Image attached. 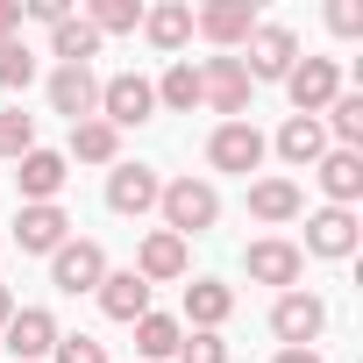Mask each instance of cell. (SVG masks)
<instances>
[{"label": "cell", "instance_id": "cell-1", "mask_svg": "<svg viewBox=\"0 0 363 363\" xmlns=\"http://www.w3.org/2000/svg\"><path fill=\"white\" fill-rule=\"evenodd\" d=\"M157 207H164V235H178V242H193V235H207L221 221V193L207 178H171L157 193Z\"/></svg>", "mask_w": 363, "mask_h": 363}, {"label": "cell", "instance_id": "cell-2", "mask_svg": "<svg viewBox=\"0 0 363 363\" xmlns=\"http://www.w3.org/2000/svg\"><path fill=\"white\" fill-rule=\"evenodd\" d=\"M200 100H207L214 114L242 121V114H250V72H242V57H207V65H200Z\"/></svg>", "mask_w": 363, "mask_h": 363}, {"label": "cell", "instance_id": "cell-3", "mask_svg": "<svg viewBox=\"0 0 363 363\" xmlns=\"http://www.w3.org/2000/svg\"><path fill=\"white\" fill-rule=\"evenodd\" d=\"M285 93H292V107L299 114H328V100L342 93V72H335V57H299L292 72H285Z\"/></svg>", "mask_w": 363, "mask_h": 363}, {"label": "cell", "instance_id": "cell-4", "mask_svg": "<svg viewBox=\"0 0 363 363\" xmlns=\"http://www.w3.org/2000/svg\"><path fill=\"white\" fill-rule=\"evenodd\" d=\"M150 107H157V93H150V79L143 72H121V79H107L100 86V121L121 135V128H135V121H150Z\"/></svg>", "mask_w": 363, "mask_h": 363}, {"label": "cell", "instance_id": "cell-5", "mask_svg": "<svg viewBox=\"0 0 363 363\" xmlns=\"http://www.w3.org/2000/svg\"><path fill=\"white\" fill-rule=\"evenodd\" d=\"M264 150H271V143L257 135V121H221V128L207 135V164H214V171H242V178H250V171L264 164Z\"/></svg>", "mask_w": 363, "mask_h": 363}, {"label": "cell", "instance_id": "cell-6", "mask_svg": "<svg viewBox=\"0 0 363 363\" xmlns=\"http://www.w3.org/2000/svg\"><path fill=\"white\" fill-rule=\"evenodd\" d=\"M299 65V43H292V29H278V22H257L250 29V57H242V72L250 79H285Z\"/></svg>", "mask_w": 363, "mask_h": 363}, {"label": "cell", "instance_id": "cell-7", "mask_svg": "<svg viewBox=\"0 0 363 363\" xmlns=\"http://www.w3.org/2000/svg\"><path fill=\"white\" fill-rule=\"evenodd\" d=\"M100 278H107V250L100 242H65L50 257V285L57 292H100Z\"/></svg>", "mask_w": 363, "mask_h": 363}, {"label": "cell", "instance_id": "cell-8", "mask_svg": "<svg viewBox=\"0 0 363 363\" xmlns=\"http://www.w3.org/2000/svg\"><path fill=\"white\" fill-rule=\"evenodd\" d=\"M320 328H328V306H320L313 292H285V299L271 306V335H278L285 349H306Z\"/></svg>", "mask_w": 363, "mask_h": 363}, {"label": "cell", "instance_id": "cell-9", "mask_svg": "<svg viewBox=\"0 0 363 363\" xmlns=\"http://www.w3.org/2000/svg\"><path fill=\"white\" fill-rule=\"evenodd\" d=\"M50 107L72 114V121H93V114H100V79H93V65H57V79H50Z\"/></svg>", "mask_w": 363, "mask_h": 363}, {"label": "cell", "instance_id": "cell-10", "mask_svg": "<svg viewBox=\"0 0 363 363\" xmlns=\"http://www.w3.org/2000/svg\"><path fill=\"white\" fill-rule=\"evenodd\" d=\"M15 242H22V250H36V257H57V250L72 242V214H65L57 200H50V207H22Z\"/></svg>", "mask_w": 363, "mask_h": 363}, {"label": "cell", "instance_id": "cell-11", "mask_svg": "<svg viewBox=\"0 0 363 363\" xmlns=\"http://www.w3.org/2000/svg\"><path fill=\"white\" fill-rule=\"evenodd\" d=\"M250 278L257 285H299V271H306V257H299V242H285V235H264V242H250Z\"/></svg>", "mask_w": 363, "mask_h": 363}, {"label": "cell", "instance_id": "cell-12", "mask_svg": "<svg viewBox=\"0 0 363 363\" xmlns=\"http://www.w3.org/2000/svg\"><path fill=\"white\" fill-rule=\"evenodd\" d=\"M157 193H164V186H157L150 164H114V171H107V207H114V214H150Z\"/></svg>", "mask_w": 363, "mask_h": 363}, {"label": "cell", "instance_id": "cell-13", "mask_svg": "<svg viewBox=\"0 0 363 363\" xmlns=\"http://www.w3.org/2000/svg\"><path fill=\"white\" fill-rule=\"evenodd\" d=\"M8 349H15V363H43V356L57 349V320H50L43 306H15V320H8Z\"/></svg>", "mask_w": 363, "mask_h": 363}, {"label": "cell", "instance_id": "cell-14", "mask_svg": "<svg viewBox=\"0 0 363 363\" xmlns=\"http://www.w3.org/2000/svg\"><path fill=\"white\" fill-rule=\"evenodd\" d=\"M65 178H72V171H65V157H57V150H29V157H22V171H15V186H22V200H29V207H50V200L65 193Z\"/></svg>", "mask_w": 363, "mask_h": 363}, {"label": "cell", "instance_id": "cell-15", "mask_svg": "<svg viewBox=\"0 0 363 363\" xmlns=\"http://www.w3.org/2000/svg\"><path fill=\"white\" fill-rule=\"evenodd\" d=\"M193 29L207 36V43H250V29H257V8H250V0H214V8H200L193 15Z\"/></svg>", "mask_w": 363, "mask_h": 363}, {"label": "cell", "instance_id": "cell-16", "mask_svg": "<svg viewBox=\"0 0 363 363\" xmlns=\"http://www.w3.org/2000/svg\"><path fill=\"white\" fill-rule=\"evenodd\" d=\"M313 171H320V186H328L335 207H356L363 200V150H328Z\"/></svg>", "mask_w": 363, "mask_h": 363}, {"label": "cell", "instance_id": "cell-17", "mask_svg": "<svg viewBox=\"0 0 363 363\" xmlns=\"http://www.w3.org/2000/svg\"><path fill=\"white\" fill-rule=\"evenodd\" d=\"M306 250H313V257H349V250H356V214H349V207H320V214L306 221Z\"/></svg>", "mask_w": 363, "mask_h": 363}, {"label": "cell", "instance_id": "cell-18", "mask_svg": "<svg viewBox=\"0 0 363 363\" xmlns=\"http://www.w3.org/2000/svg\"><path fill=\"white\" fill-rule=\"evenodd\" d=\"M100 306H107V320H128V328H135V320L150 313V285H143L135 271H107V278H100Z\"/></svg>", "mask_w": 363, "mask_h": 363}, {"label": "cell", "instance_id": "cell-19", "mask_svg": "<svg viewBox=\"0 0 363 363\" xmlns=\"http://www.w3.org/2000/svg\"><path fill=\"white\" fill-rule=\"evenodd\" d=\"M135 278L143 285H164V278H186V242L178 235H143V257H135Z\"/></svg>", "mask_w": 363, "mask_h": 363}, {"label": "cell", "instance_id": "cell-20", "mask_svg": "<svg viewBox=\"0 0 363 363\" xmlns=\"http://www.w3.org/2000/svg\"><path fill=\"white\" fill-rule=\"evenodd\" d=\"M278 157H285V164H299V171H306V164H320V157H328V128H320L313 114H292V121L278 128Z\"/></svg>", "mask_w": 363, "mask_h": 363}, {"label": "cell", "instance_id": "cell-21", "mask_svg": "<svg viewBox=\"0 0 363 363\" xmlns=\"http://www.w3.org/2000/svg\"><path fill=\"white\" fill-rule=\"evenodd\" d=\"M235 313V292L228 285H214V278H200V285H186V320L200 328V335H221V320Z\"/></svg>", "mask_w": 363, "mask_h": 363}, {"label": "cell", "instance_id": "cell-22", "mask_svg": "<svg viewBox=\"0 0 363 363\" xmlns=\"http://www.w3.org/2000/svg\"><path fill=\"white\" fill-rule=\"evenodd\" d=\"M143 36H150L157 50H178V43L193 36V8H186V0H164V8H150V15H143Z\"/></svg>", "mask_w": 363, "mask_h": 363}, {"label": "cell", "instance_id": "cell-23", "mask_svg": "<svg viewBox=\"0 0 363 363\" xmlns=\"http://www.w3.org/2000/svg\"><path fill=\"white\" fill-rule=\"evenodd\" d=\"M250 214L257 221H292L299 214V186H292V178H257V186H250Z\"/></svg>", "mask_w": 363, "mask_h": 363}, {"label": "cell", "instance_id": "cell-24", "mask_svg": "<svg viewBox=\"0 0 363 363\" xmlns=\"http://www.w3.org/2000/svg\"><path fill=\"white\" fill-rule=\"evenodd\" d=\"M114 150H121V135L93 114V121H72V157L79 164H114Z\"/></svg>", "mask_w": 363, "mask_h": 363}, {"label": "cell", "instance_id": "cell-25", "mask_svg": "<svg viewBox=\"0 0 363 363\" xmlns=\"http://www.w3.org/2000/svg\"><path fill=\"white\" fill-rule=\"evenodd\" d=\"M150 93H157V100H164L171 114H193V107H200V72H193L186 57H178V65H171V72H164V79H157Z\"/></svg>", "mask_w": 363, "mask_h": 363}, {"label": "cell", "instance_id": "cell-26", "mask_svg": "<svg viewBox=\"0 0 363 363\" xmlns=\"http://www.w3.org/2000/svg\"><path fill=\"white\" fill-rule=\"evenodd\" d=\"M178 342H186V328H178L171 313H143L135 320V349L143 356H178Z\"/></svg>", "mask_w": 363, "mask_h": 363}, {"label": "cell", "instance_id": "cell-27", "mask_svg": "<svg viewBox=\"0 0 363 363\" xmlns=\"http://www.w3.org/2000/svg\"><path fill=\"white\" fill-rule=\"evenodd\" d=\"M86 29L93 36H128V29H143V8H135V0H93Z\"/></svg>", "mask_w": 363, "mask_h": 363}, {"label": "cell", "instance_id": "cell-28", "mask_svg": "<svg viewBox=\"0 0 363 363\" xmlns=\"http://www.w3.org/2000/svg\"><path fill=\"white\" fill-rule=\"evenodd\" d=\"M93 50H100V36H93L86 22H72V15H65V22L50 29V57H65V65H86Z\"/></svg>", "mask_w": 363, "mask_h": 363}, {"label": "cell", "instance_id": "cell-29", "mask_svg": "<svg viewBox=\"0 0 363 363\" xmlns=\"http://www.w3.org/2000/svg\"><path fill=\"white\" fill-rule=\"evenodd\" d=\"M328 128H335L342 150H356V143H363V93H335V100H328Z\"/></svg>", "mask_w": 363, "mask_h": 363}, {"label": "cell", "instance_id": "cell-30", "mask_svg": "<svg viewBox=\"0 0 363 363\" xmlns=\"http://www.w3.org/2000/svg\"><path fill=\"white\" fill-rule=\"evenodd\" d=\"M29 150H36V121L22 107H8L0 114V157H29Z\"/></svg>", "mask_w": 363, "mask_h": 363}, {"label": "cell", "instance_id": "cell-31", "mask_svg": "<svg viewBox=\"0 0 363 363\" xmlns=\"http://www.w3.org/2000/svg\"><path fill=\"white\" fill-rule=\"evenodd\" d=\"M29 79H36V57H29V43L8 36V43H0V86H15V93H22Z\"/></svg>", "mask_w": 363, "mask_h": 363}, {"label": "cell", "instance_id": "cell-32", "mask_svg": "<svg viewBox=\"0 0 363 363\" xmlns=\"http://www.w3.org/2000/svg\"><path fill=\"white\" fill-rule=\"evenodd\" d=\"M50 363H107V349H100L93 335H57V349H50Z\"/></svg>", "mask_w": 363, "mask_h": 363}, {"label": "cell", "instance_id": "cell-33", "mask_svg": "<svg viewBox=\"0 0 363 363\" xmlns=\"http://www.w3.org/2000/svg\"><path fill=\"white\" fill-rule=\"evenodd\" d=\"M178 363H228V342L221 335H193V342H178Z\"/></svg>", "mask_w": 363, "mask_h": 363}, {"label": "cell", "instance_id": "cell-34", "mask_svg": "<svg viewBox=\"0 0 363 363\" xmlns=\"http://www.w3.org/2000/svg\"><path fill=\"white\" fill-rule=\"evenodd\" d=\"M328 29H335V36H363V0H335V8H328Z\"/></svg>", "mask_w": 363, "mask_h": 363}, {"label": "cell", "instance_id": "cell-35", "mask_svg": "<svg viewBox=\"0 0 363 363\" xmlns=\"http://www.w3.org/2000/svg\"><path fill=\"white\" fill-rule=\"evenodd\" d=\"M29 15H36V22H50V29H57V22H65V0H29Z\"/></svg>", "mask_w": 363, "mask_h": 363}, {"label": "cell", "instance_id": "cell-36", "mask_svg": "<svg viewBox=\"0 0 363 363\" xmlns=\"http://www.w3.org/2000/svg\"><path fill=\"white\" fill-rule=\"evenodd\" d=\"M15 22H22V0H0V43L15 36Z\"/></svg>", "mask_w": 363, "mask_h": 363}, {"label": "cell", "instance_id": "cell-37", "mask_svg": "<svg viewBox=\"0 0 363 363\" xmlns=\"http://www.w3.org/2000/svg\"><path fill=\"white\" fill-rule=\"evenodd\" d=\"M278 363H320L313 349H278Z\"/></svg>", "mask_w": 363, "mask_h": 363}, {"label": "cell", "instance_id": "cell-38", "mask_svg": "<svg viewBox=\"0 0 363 363\" xmlns=\"http://www.w3.org/2000/svg\"><path fill=\"white\" fill-rule=\"evenodd\" d=\"M15 320V299H8V285H0V328H8Z\"/></svg>", "mask_w": 363, "mask_h": 363}]
</instances>
